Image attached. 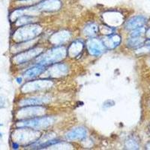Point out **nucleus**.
Listing matches in <instances>:
<instances>
[{"instance_id": "obj_1", "label": "nucleus", "mask_w": 150, "mask_h": 150, "mask_svg": "<svg viewBox=\"0 0 150 150\" xmlns=\"http://www.w3.org/2000/svg\"><path fill=\"white\" fill-rule=\"evenodd\" d=\"M51 120L50 118H40V119H35L33 120L25 121L20 122L17 126L18 127H29V128L39 129V128H47L51 124Z\"/></svg>"}, {"instance_id": "obj_2", "label": "nucleus", "mask_w": 150, "mask_h": 150, "mask_svg": "<svg viewBox=\"0 0 150 150\" xmlns=\"http://www.w3.org/2000/svg\"><path fill=\"white\" fill-rule=\"evenodd\" d=\"M87 48L92 55L99 56L104 53L105 47L102 41L96 39V38H92L87 41Z\"/></svg>"}, {"instance_id": "obj_3", "label": "nucleus", "mask_w": 150, "mask_h": 150, "mask_svg": "<svg viewBox=\"0 0 150 150\" xmlns=\"http://www.w3.org/2000/svg\"><path fill=\"white\" fill-rule=\"evenodd\" d=\"M63 51H65V49L60 50L59 48L53 49L50 52H48L47 53L45 54L44 56L39 57V58L38 59V61H39L41 64L52 63V62L58 61L60 59H62L61 57H58V53H60Z\"/></svg>"}, {"instance_id": "obj_4", "label": "nucleus", "mask_w": 150, "mask_h": 150, "mask_svg": "<svg viewBox=\"0 0 150 150\" xmlns=\"http://www.w3.org/2000/svg\"><path fill=\"white\" fill-rule=\"evenodd\" d=\"M146 23V19L143 16H136L132 17L125 24V28L129 30H134L139 27H142Z\"/></svg>"}, {"instance_id": "obj_5", "label": "nucleus", "mask_w": 150, "mask_h": 150, "mask_svg": "<svg viewBox=\"0 0 150 150\" xmlns=\"http://www.w3.org/2000/svg\"><path fill=\"white\" fill-rule=\"evenodd\" d=\"M39 10L52 11L59 9L61 7V2L59 0H45L38 5Z\"/></svg>"}, {"instance_id": "obj_6", "label": "nucleus", "mask_w": 150, "mask_h": 150, "mask_svg": "<svg viewBox=\"0 0 150 150\" xmlns=\"http://www.w3.org/2000/svg\"><path fill=\"white\" fill-rule=\"evenodd\" d=\"M86 130L83 128H77L69 131L66 134V137L68 140H79L83 139L86 136Z\"/></svg>"}, {"instance_id": "obj_7", "label": "nucleus", "mask_w": 150, "mask_h": 150, "mask_svg": "<svg viewBox=\"0 0 150 150\" xmlns=\"http://www.w3.org/2000/svg\"><path fill=\"white\" fill-rule=\"evenodd\" d=\"M105 47L110 48H115L120 45L121 42V38L117 35H110L108 37L105 38L102 41Z\"/></svg>"}, {"instance_id": "obj_8", "label": "nucleus", "mask_w": 150, "mask_h": 150, "mask_svg": "<svg viewBox=\"0 0 150 150\" xmlns=\"http://www.w3.org/2000/svg\"><path fill=\"white\" fill-rule=\"evenodd\" d=\"M44 71H45L44 66H42V65H37V66L33 67V68L26 71V73L24 74V75H25V77L26 78H32V77H36L38 74H41Z\"/></svg>"}, {"instance_id": "obj_9", "label": "nucleus", "mask_w": 150, "mask_h": 150, "mask_svg": "<svg viewBox=\"0 0 150 150\" xmlns=\"http://www.w3.org/2000/svg\"><path fill=\"white\" fill-rule=\"evenodd\" d=\"M44 99L45 98H30L28 100H24V101H21V106H25V105H36V104H40L44 103Z\"/></svg>"}, {"instance_id": "obj_10", "label": "nucleus", "mask_w": 150, "mask_h": 150, "mask_svg": "<svg viewBox=\"0 0 150 150\" xmlns=\"http://www.w3.org/2000/svg\"><path fill=\"white\" fill-rule=\"evenodd\" d=\"M144 42V40L140 37H132L128 41V45L131 47H137L142 45Z\"/></svg>"}, {"instance_id": "obj_11", "label": "nucleus", "mask_w": 150, "mask_h": 150, "mask_svg": "<svg viewBox=\"0 0 150 150\" xmlns=\"http://www.w3.org/2000/svg\"><path fill=\"white\" fill-rule=\"evenodd\" d=\"M98 31V26H96V24L94 23L89 24L84 29V33H85V34L89 36L95 35L97 34Z\"/></svg>"}, {"instance_id": "obj_12", "label": "nucleus", "mask_w": 150, "mask_h": 150, "mask_svg": "<svg viewBox=\"0 0 150 150\" xmlns=\"http://www.w3.org/2000/svg\"><path fill=\"white\" fill-rule=\"evenodd\" d=\"M83 49V44L80 42H75L69 48V53L71 56H75V50H77V54L80 53V50Z\"/></svg>"}, {"instance_id": "obj_13", "label": "nucleus", "mask_w": 150, "mask_h": 150, "mask_svg": "<svg viewBox=\"0 0 150 150\" xmlns=\"http://www.w3.org/2000/svg\"><path fill=\"white\" fill-rule=\"evenodd\" d=\"M145 28L144 27H139L137 29H134V31L131 33V37H140L143 33H145Z\"/></svg>"}, {"instance_id": "obj_14", "label": "nucleus", "mask_w": 150, "mask_h": 150, "mask_svg": "<svg viewBox=\"0 0 150 150\" xmlns=\"http://www.w3.org/2000/svg\"><path fill=\"white\" fill-rule=\"evenodd\" d=\"M17 80L18 83H21V81H22V78L21 77H18V78H17Z\"/></svg>"}, {"instance_id": "obj_15", "label": "nucleus", "mask_w": 150, "mask_h": 150, "mask_svg": "<svg viewBox=\"0 0 150 150\" xmlns=\"http://www.w3.org/2000/svg\"><path fill=\"white\" fill-rule=\"evenodd\" d=\"M146 45L147 46H150V39H149L148 41H146Z\"/></svg>"}, {"instance_id": "obj_16", "label": "nucleus", "mask_w": 150, "mask_h": 150, "mask_svg": "<svg viewBox=\"0 0 150 150\" xmlns=\"http://www.w3.org/2000/svg\"><path fill=\"white\" fill-rule=\"evenodd\" d=\"M147 36L150 38V29H149V31H148V32H147Z\"/></svg>"}]
</instances>
